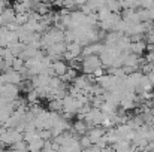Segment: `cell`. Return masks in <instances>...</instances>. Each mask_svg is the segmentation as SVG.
<instances>
[{"label":"cell","mask_w":154,"mask_h":152,"mask_svg":"<svg viewBox=\"0 0 154 152\" xmlns=\"http://www.w3.org/2000/svg\"><path fill=\"white\" fill-rule=\"evenodd\" d=\"M102 66V60L99 55H88V57H84L81 61V70L85 75H93Z\"/></svg>","instance_id":"1"},{"label":"cell","mask_w":154,"mask_h":152,"mask_svg":"<svg viewBox=\"0 0 154 152\" xmlns=\"http://www.w3.org/2000/svg\"><path fill=\"white\" fill-rule=\"evenodd\" d=\"M103 119H105V113H103L100 109H97V107H93V109L84 116V121L90 125V128H91V127H99V125H102Z\"/></svg>","instance_id":"2"},{"label":"cell","mask_w":154,"mask_h":152,"mask_svg":"<svg viewBox=\"0 0 154 152\" xmlns=\"http://www.w3.org/2000/svg\"><path fill=\"white\" fill-rule=\"evenodd\" d=\"M18 93H20V88L18 85H14V84H5L2 87V97L6 101H14L18 99Z\"/></svg>","instance_id":"3"},{"label":"cell","mask_w":154,"mask_h":152,"mask_svg":"<svg viewBox=\"0 0 154 152\" xmlns=\"http://www.w3.org/2000/svg\"><path fill=\"white\" fill-rule=\"evenodd\" d=\"M3 76L6 79V84H14V85H20L24 79H23V75L20 72H15L14 69L8 70V72H3Z\"/></svg>","instance_id":"4"},{"label":"cell","mask_w":154,"mask_h":152,"mask_svg":"<svg viewBox=\"0 0 154 152\" xmlns=\"http://www.w3.org/2000/svg\"><path fill=\"white\" fill-rule=\"evenodd\" d=\"M52 67V72H54V75L55 76H58V78H61L67 70H69V64H67V61H64V60H57V61H52L51 64Z\"/></svg>","instance_id":"5"},{"label":"cell","mask_w":154,"mask_h":152,"mask_svg":"<svg viewBox=\"0 0 154 152\" xmlns=\"http://www.w3.org/2000/svg\"><path fill=\"white\" fill-rule=\"evenodd\" d=\"M50 81H51V76H48V75H45V73H41V75H36V76L32 78V84H33L35 88H44V87H48Z\"/></svg>","instance_id":"6"},{"label":"cell","mask_w":154,"mask_h":152,"mask_svg":"<svg viewBox=\"0 0 154 152\" xmlns=\"http://www.w3.org/2000/svg\"><path fill=\"white\" fill-rule=\"evenodd\" d=\"M88 130H90V125H88L84 119H78V121H75V122L72 124V131H73L75 134L84 136V134L88 133Z\"/></svg>","instance_id":"7"},{"label":"cell","mask_w":154,"mask_h":152,"mask_svg":"<svg viewBox=\"0 0 154 152\" xmlns=\"http://www.w3.org/2000/svg\"><path fill=\"white\" fill-rule=\"evenodd\" d=\"M148 49V45L145 40H138V42H132L130 45V52L133 54H138V55H142L145 51Z\"/></svg>","instance_id":"8"},{"label":"cell","mask_w":154,"mask_h":152,"mask_svg":"<svg viewBox=\"0 0 154 152\" xmlns=\"http://www.w3.org/2000/svg\"><path fill=\"white\" fill-rule=\"evenodd\" d=\"M121 36H123V34L118 33V31H109V33L105 36V45H106V46H115Z\"/></svg>","instance_id":"9"},{"label":"cell","mask_w":154,"mask_h":152,"mask_svg":"<svg viewBox=\"0 0 154 152\" xmlns=\"http://www.w3.org/2000/svg\"><path fill=\"white\" fill-rule=\"evenodd\" d=\"M76 76H78V72H76V69H73V67H70L69 66V70L60 78L64 84H70V82H73L75 79H76Z\"/></svg>","instance_id":"10"},{"label":"cell","mask_w":154,"mask_h":152,"mask_svg":"<svg viewBox=\"0 0 154 152\" xmlns=\"http://www.w3.org/2000/svg\"><path fill=\"white\" fill-rule=\"evenodd\" d=\"M45 140L44 139H36V140H33V142H30L29 143V151L32 152H42V149H44V146H45Z\"/></svg>","instance_id":"11"},{"label":"cell","mask_w":154,"mask_h":152,"mask_svg":"<svg viewBox=\"0 0 154 152\" xmlns=\"http://www.w3.org/2000/svg\"><path fill=\"white\" fill-rule=\"evenodd\" d=\"M82 49H84V48H82L78 42H70V43H67V51H69L70 54H73L76 58H79V57H81Z\"/></svg>","instance_id":"12"},{"label":"cell","mask_w":154,"mask_h":152,"mask_svg":"<svg viewBox=\"0 0 154 152\" xmlns=\"http://www.w3.org/2000/svg\"><path fill=\"white\" fill-rule=\"evenodd\" d=\"M48 107L51 112H61L63 110V99H51L48 101Z\"/></svg>","instance_id":"13"},{"label":"cell","mask_w":154,"mask_h":152,"mask_svg":"<svg viewBox=\"0 0 154 152\" xmlns=\"http://www.w3.org/2000/svg\"><path fill=\"white\" fill-rule=\"evenodd\" d=\"M11 149H12V151H18V152H29V143L23 139V140L14 143V145L11 146Z\"/></svg>","instance_id":"14"},{"label":"cell","mask_w":154,"mask_h":152,"mask_svg":"<svg viewBox=\"0 0 154 152\" xmlns=\"http://www.w3.org/2000/svg\"><path fill=\"white\" fill-rule=\"evenodd\" d=\"M39 94H38V91L36 90H33V91H30V93H27V96H26V101H27V104H39Z\"/></svg>","instance_id":"15"},{"label":"cell","mask_w":154,"mask_h":152,"mask_svg":"<svg viewBox=\"0 0 154 152\" xmlns=\"http://www.w3.org/2000/svg\"><path fill=\"white\" fill-rule=\"evenodd\" d=\"M12 69L15 70V72H23L24 69H26V61L21 58V57H17L15 60H14V64H12Z\"/></svg>","instance_id":"16"},{"label":"cell","mask_w":154,"mask_h":152,"mask_svg":"<svg viewBox=\"0 0 154 152\" xmlns=\"http://www.w3.org/2000/svg\"><path fill=\"white\" fill-rule=\"evenodd\" d=\"M41 136H39V131L38 130H30V131H24V140L27 142V143H30V142H33V140H36V139H39Z\"/></svg>","instance_id":"17"},{"label":"cell","mask_w":154,"mask_h":152,"mask_svg":"<svg viewBox=\"0 0 154 152\" xmlns=\"http://www.w3.org/2000/svg\"><path fill=\"white\" fill-rule=\"evenodd\" d=\"M79 143H81V148H82V149H87V148H90V146L93 145L91 139H90V137H88L87 134L81 136V139H79Z\"/></svg>","instance_id":"18"},{"label":"cell","mask_w":154,"mask_h":152,"mask_svg":"<svg viewBox=\"0 0 154 152\" xmlns=\"http://www.w3.org/2000/svg\"><path fill=\"white\" fill-rule=\"evenodd\" d=\"M148 52H147V57H145V61L147 63H153L154 64V46H148Z\"/></svg>","instance_id":"19"},{"label":"cell","mask_w":154,"mask_h":152,"mask_svg":"<svg viewBox=\"0 0 154 152\" xmlns=\"http://www.w3.org/2000/svg\"><path fill=\"white\" fill-rule=\"evenodd\" d=\"M105 73H106V72L103 70V67H100V69H97V70H96V72L93 73V76H94V79L97 81L99 78H102V76H103V75H105Z\"/></svg>","instance_id":"20"},{"label":"cell","mask_w":154,"mask_h":152,"mask_svg":"<svg viewBox=\"0 0 154 152\" xmlns=\"http://www.w3.org/2000/svg\"><path fill=\"white\" fill-rule=\"evenodd\" d=\"M6 7H8V6H6V1H5V0H0V13H2Z\"/></svg>","instance_id":"21"},{"label":"cell","mask_w":154,"mask_h":152,"mask_svg":"<svg viewBox=\"0 0 154 152\" xmlns=\"http://www.w3.org/2000/svg\"><path fill=\"white\" fill-rule=\"evenodd\" d=\"M5 69V61H3V58L0 57V70H3Z\"/></svg>","instance_id":"22"},{"label":"cell","mask_w":154,"mask_h":152,"mask_svg":"<svg viewBox=\"0 0 154 152\" xmlns=\"http://www.w3.org/2000/svg\"><path fill=\"white\" fill-rule=\"evenodd\" d=\"M136 152H141V151H136Z\"/></svg>","instance_id":"23"}]
</instances>
